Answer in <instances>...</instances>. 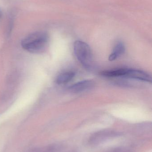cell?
I'll list each match as a JSON object with an SVG mask.
<instances>
[{
  "label": "cell",
  "instance_id": "cell-1",
  "mask_svg": "<svg viewBox=\"0 0 152 152\" xmlns=\"http://www.w3.org/2000/svg\"><path fill=\"white\" fill-rule=\"evenodd\" d=\"M48 40L49 37L46 33L35 32L22 40L21 46L24 50L31 53H42L47 48Z\"/></svg>",
  "mask_w": 152,
  "mask_h": 152
},
{
  "label": "cell",
  "instance_id": "cell-2",
  "mask_svg": "<svg viewBox=\"0 0 152 152\" xmlns=\"http://www.w3.org/2000/svg\"><path fill=\"white\" fill-rule=\"evenodd\" d=\"M74 50L77 58L84 66L87 68L92 67V52L90 47L86 43L82 41H76L74 43Z\"/></svg>",
  "mask_w": 152,
  "mask_h": 152
},
{
  "label": "cell",
  "instance_id": "cell-3",
  "mask_svg": "<svg viewBox=\"0 0 152 152\" xmlns=\"http://www.w3.org/2000/svg\"><path fill=\"white\" fill-rule=\"evenodd\" d=\"M125 77L148 82H151V76L141 70L134 69H127Z\"/></svg>",
  "mask_w": 152,
  "mask_h": 152
},
{
  "label": "cell",
  "instance_id": "cell-4",
  "mask_svg": "<svg viewBox=\"0 0 152 152\" xmlns=\"http://www.w3.org/2000/svg\"><path fill=\"white\" fill-rule=\"evenodd\" d=\"M94 84V83L93 80H82L71 86L69 88V90L72 93H81L92 88Z\"/></svg>",
  "mask_w": 152,
  "mask_h": 152
},
{
  "label": "cell",
  "instance_id": "cell-5",
  "mask_svg": "<svg viewBox=\"0 0 152 152\" xmlns=\"http://www.w3.org/2000/svg\"><path fill=\"white\" fill-rule=\"evenodd\" d=\"M125 51V47L123 43L121 42L117 43L114 47L111 54L110 55L109 58L110 61H113L120 57L124 53Z\"/></svg>",
  "mask_w": 152,
  "mask_h": 152
},
{
  "label": "cell",
  "instance_id": "cell-6",
  "mask_svg": "<svg viewBox=\"0 0 152 152\" xmlns=\"http://www.w3.org/2000/svg\"><path fill=\"white\" fill-rule=\"evenodd\" d=\"M75 76V73L72 71H67L60 74L56 79V82L59 85L66 84L70 81Z\"/></svg>",
  "mask_w": 152,
  "mask_h": 152
},
{
  "label": "cell",
  "instance_id": "cell-7",
  "mask_svg": "<svg viewBox=\"0 0 152 152\" xmlns=\"http://www.w3.org/2000/svg\"><path fill=\"white\" fill-rule=\"evenodd\" d=\"M127 69H120L115 70H107L102 72V75L107 77H125Z\"/></svg>",
  "mask_w": 152,
  "mask_h": 152
},
{
  "label": "cell",
  "instance_id": "cell-8",
  "mask_svg": "<svg viewBox=\"0 0 152 152\" xmlns=\"http://www.w3.org/2000/svg\"><path fill=\"white\" fill-rule=\"evenodd\" d=\"M1 11H0V17H1Z\"/></svg>",
  "mask_w": 152,
  "mask_h": 152
}]
</instances>
